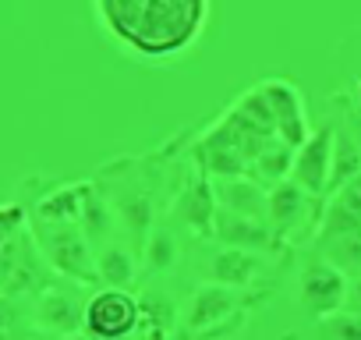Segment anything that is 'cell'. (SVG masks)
<instances>
[{
	"label": "cell",
	"mask_w": 361,
	"mask_h": 340,
	"mask_svg": "<svg viewBox=\"0 0 361 340\" xmlns=\"http://www.w3.org/2000/svg\"><path fill=\"white\" fill-rule=\"evenodd\" d=\"M354 99H357V107H361V78H357V85H354Z\"/></svg>",
	"instance_id": "cell-15"
},
{
	"label": "cell",
	"mask_w": 361,
	"mask_h": 340,
	"mask_svg": "<svg viewBox=\"0 0 361 340\" xmlns=\"http://www.w3.org/2000/svg\"><path fill=\"white\" fill-rule=\"evenodd\" d=\"M266 220L276 231V238L287 241H301L305 231L319 227V195L305 192L298 181L283 178L273 188H266Z\"/></svg>",
	"instance_id": "cell-2"
},
{
	"label": "cell",
	"mask_w": 361,
	"mask_h": 340,
	"mask_svg": "<svg viewBox=\"0 0 361 340\" xmlns=\"http://www.w3.org/2000/svg\"><path fill=\"white\" fill-rule=\"evenodd\" d=\"M32 322H36L43 333H54V336H75V333L85 329V301H82L71 287L47 284V287L36 294Z\"/></svg>",
	"instance_id": "cell-6"
},
{
	"label": "cell",
	"mask_w": 361,
	"mask_h": 340,
	"mask_svg": "<svg viewBox=\"0 0 361 340\" xmlns=\"http://www.w3.org/2000/svg\"><path fill=\"white\" fill-rule=\"evenodd\" d=\"M213 0H92L99 32L131 61H180L206 32Z\"/></svg>",
	"instance_id": "cell-1"
},
{
	"label": "cell",
	"mask_w": 361,
	"mask_h": 340,
	"mask_svg": "<svg viewBox=\"0 0 361 340\" xmlns=\"http://www.w3.org/2000/svg\"><path fill=\"white\" fill-rule=\"evenodd\" d=\"M262 269V259L259 252H245V248H220L213 255V266H209V277L216 284H227V287H252L255 277Z\"/></svg>",
	"instance_id": "cell-11"
},
{
	"label": "cell",
	"mask_w": 361,
	"mask_h": 340,
	"mask_svg": "<svg viewBox=\"0 0 361 340\" xmlns=\"http://www.w3.org/2000/svg\"><path fill=\"white\" fill-rule=\"evenodd\" d=\"M329 163H333V128H315L298 149L290 163V181H298L312 195H329Z\"/></svg>",
	"instance_id": "cell-7"
},
{
	"label": "cell",
	"mask_w": 361,
	"mask_h": 340,
	"mask_svg": "<svg viewBox=\"0 0 361 340\" xmlns=\"http://www.w3.org/2000/svg\"><path fill=\"white\" fill-rule=\"evenodd\" d=\"M347 273L336 266V262H329L326 255H315V259H308L305 266H301V273H298V305L308 312V315H315V319H326V315H333V312H340L343 308V301H347Z\"/></svg>",
	"instance_id": "cell-3"
},
{
	"label": "cell",
	"mask_w": 361,
	"mask_h": 340,
	"mask_svg": "<svg viewBox=\"0 0 361 340\" xmlns=\"http://www.w3.org/2000/svg\"><path fill=\"white\" fill-rule=\"evenodd\" d=\"M361 174V142L347 128H333V163H329V192L343 188Z\"/></svg>",
	"instance_id": "cell-12"
},
{
	"label": "cell",
	"mask_w": 361,
	"mask_h": 340,
	"mask_svg": "<svg viewBox=\"0 0 361 340\" xmlns=\"http://www.w3.org/2000/svg\"><path fill=\"white\" fill-rule=\"evenodd\" d=\"M213 199H216L220 210L266 220V188L255 178H248V174H241V178H213Z\"/></svg>",
	"instance_id": "cell-10"
},
{
	"label": "cell",
	"mask_w": 361,
	"mask_h": 340,
	"mask_svg": "<svg viewBox=\"0 0 361 340\" xmlns=\"http://www.w3.org/2000/svg\"><path fill=\"white\" fill-rule=\"evenodd\" d=\"M262 92H266V103L273 110V121H276V135L287 142V145H301L308 135H312V124H308V114H305V99L298 92L294 82L287 78H266L259 82Z\"/></svg>",
	"instance_id": "cell-8"
},
{
	"label": "cell",
	"mask_w": 361,
	"mask_h": 340,
	"mask_svg": "<svg viewBox=\"0 0 361 340\" xmlns=\"http://www.w3.org/2000/svg\"><path fill=\"white\" fill-rule=\"evenodd\" d=\"M138 329V301L124 287H103L85 301V333L92 340H128Z\"/></svg>",
	"instance_id": "cell-4"
},
{
	"label": "cell",
	"mask_w": 361,
	"mask_h": 340,
	"mask_svg": "<svg viewBox=\"0 0 361 340\" xmlns=\"http://www.w3.org/2000/svg\"><path fill=\"white\" fill-rule=\"evenodd\" d=\"M319 322H322V333L329 340H361V312L340 308V312H333Z\"/></svg>",
	"instance_id": "cell-13"
},
{
	"label": "cell",
	"mask_w": 361,
	"mask_h": 340,
	"mask_svg": "<svg viewBox=\"0 0 361 340\" xmlns=\"http://www.w3.org/2000/svg\"><path fill=\"white\" fill-rule=\"evenodd\" d=\"M231 315H241L238 294L227 284H209L202 291L192 294L188 308H185V336H220L231 333L234 326L227 322Z\"/></svg>",
	"instance_id": "cell-5"
},
{
	"label": "cell",
	"mask_w": 361,
	"mask_h": 340,
	"mask_svg": "<svg viewBox=\"0 0 361 340\" xmlns=\"http://www.w3.org/2000/svg\"><path fill=\"white\" fill-rule=\"evenodd\" d=\"M213 238L227 248H245V252H259V255L283 248V241L276 238L269 220L241 217V213H231V210H220V206H216V217H213Z\"/></svg>",
	"instance_id": "cell-9"
},
{
	"label": "cell",
	"mask_w": 361,
	"mask_h": 340,
	"mask_svg": "<svg viewBox=\"0 0 361 340\" xmlns=\"http://www.w3.org/2000/svg\"><path fill=\"white\" fill-rule=\"evenodd\" d=\"M22 224H25V210H22L18 202L0 206V245H4V241H11V238L22 231Z\"/></svg>",
	"instance_id": "cell-14"
}]
</instances>
